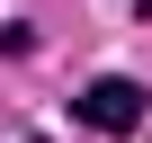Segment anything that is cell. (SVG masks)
I'll return each instance as SVG.
<instances>
[{"label":"cell","instance_id":"obj_1","mask_svg":"<svg viewBox=\"0 0 152 143\" xmlns=\"http://www.w3.org/2000/svg\"><path fill=\"white\" fill-rule=\"evenodd\" d=\"M72 116H81L90 134H143V116H152V90H143V81H125V72H99V81L72 98Z\"/></svg>","mask_w":152,"mask_h":143}]
</instances>
